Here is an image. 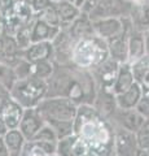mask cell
<instances>
[{
  "label": "cell",
  "mask_w": 149,
  "mask_h": 156,
  "mask_svg": "<svg viewBox=\"0 0 149 156\" xmlns=\"http://www.w3.org/2000/svg\"><path fill=\"white\" fill-rule=\"evenodd\" d=\"M74 134L88 144L92 156L114 155V128L91 104L78 105L74 119Z\"/></svg>",
  "instance_id": "obj_1"
},
{
  "label": "cell",
  "mask_w": 149,
  "mask_h": 156,
  "mask_svg": "<svg viewBox=\"0 0 149 156\" xmlns=\"http://www.w3.org/2000/svg\"><path fill=\"white\" fill-rule=\"evenodd\" d=\"M108 57V42L95 34L75 41L71 50V64L82 69H92Z\"/></svg>",
  "instance_id": "obj_2"
},
{
  "label": "cell",
  "mask_w": 149,
  "mask_h": 156,
  "mask_svg": "<svg viewBox=\"0 0 149 156\" xmlns=\"http://www.w3.org/2000/svg\"><path fill=\"white\" fill-rule=\"evenodd\" d=\"M11 96L23 108H35L47 96L48 85L46 80L29 77L25 80H17L11 87Z\"/></svg>",
  "instance_id": "obj_3"
},
{
  "label": "cell",
  "mask_w": 149,
  "mask_h": 156,
  "mask_svg": "<svg viewBox=\"0 0 149 156\" xmlns=\"http://www.w3.org/2000/svg\"><path fill=\"white\" fill-rule=\"evenodd\" d=\"M35 108L46 124H53L74 121L78 105L65 96H46Z\"/></svg>",
  "instance_id": "obj_4"
},
{
  "label": "cell",
  "mask_w": 149,
  "mask_h": 156,
  "mask_svg": "<svg viewBox=\"0 0 149 156\" xmlns=\"http://www.w3.org/2000/svg\"><path fill=\"white\" fill-rule=\"evenodd\" d=\"M35 13L31 5L25 0H17L12 5V8L2 17L4 26H5V34L14 35L21 27L29 25L34 21Z\"/></svg>",
  "instance_id": "obj_5"
},
{
  "label": "cell",
  "mask_w": 149,
  "mask_h": 156,
  "mask_svg": "<svg viewBox=\"0 0 149 156\" xmlns=\"http://www.w3.org/2000/svg\"><path fill=\"white\" fill-rule=\"evenodd\" d=\"M75 41L70 35L68 27H61L59 34L52 41L53 47V61L57 65L71 64V50Z\"/></svg>",
  "instance_id": "obj_6"
},
{
  "label": "cell",
  "mask_w": 149,
  "mask_h": 156,
  "mask_svg": "<svg viewBox=\"0 0 149 156\" xmlns=\"http://www.w3.org/2000/svg\"><path fill=\"white\" fill-rule=\"evenodd\" d=\"M114 128V155L115 156H137L139 144L136 134L119 126Z\"/></svg>",
  "instance_id": "obj_7"
},
{
  "label": "cell",
  "mask_w": 149,
  "mask_h": 156,
  "mask_svg": "<svg viewBox=\"0 0 149 156\" xmlns=\"http://www.w3.org/2000/svg\"><path fill=\"white\" fill-rule=\"evenodd\" d=\"M118 69H119V62L108 57L101 64H99L95 68H92V69H90V72L95 80L96 87L113 90V85H114L115 80H117Z\"/></svg>",
  "instance_id": "obj_8"
},
{
  "label": "cell",
  "mask_w": 149,
  "mask_h": 156,
  "mask_svg": "<svg viewBox=\"0 0 149 156\" xmlns=\"http://www.w3.org/2000/svg\"><path fill=\"white\" fill-rule=\"evenodd\" d=\"M109 121L113 126H119V128H123L128 131L136 133L141 128L145 119L135 108L134 109L117 108V111L113 113V116L109 119Z\"/></svg>",
  "instance_id": "obj_9"
},
{
  "label": "cell",
  "mask_w": 149,
  "mask_h": 156,
  "mask_svg": "<svg viewBox=\"0 0 149 156\" xmlns=\"http://www.w3.org/2000/svg\"><path fill=\"white\" fill-rule=\"evenodd\" d=\"M92 29L95 35L103 38L104 41H109L123 31V17H103L93 20Z\"/></svg>",
  "instance_id": "obj_10"
},
{
  "label": "cell",
  "mask_w": 149,
  "mask_h": 156,
  "mask_svg": "<svg viewBox=\"0 0 149 156\" xmlns=\"http://www.w3.org/2000/svg\"><path fill=\"white\" fill-rule=\"evenodd\" d=\"M92 107L99 112V115H101L104 119L109 120L118 108L117 99H115V94L113 92V90L97 87Z\"/></svg>",
  "instance_id": "obj_11"
},
{
  "label": "cell",
  "mask_w": 149,
  "mask_h": 156,
  "mask_svg": "<svg viewBox=\"0 0 149 156\" xmlns=\"http://www.w3.org/2000/svg\"><path fill=\"white\" fill-rule=\"evenodd\" d=\"M44 125V120L42 119L36 108H27L23 112L22 120L18 126V130L22 133V135L26 138V140H31L38 130Z\"/></svg>",
  "instance_id": "obj_12"
},
{
  "label": "cell",
  "mask_w": 149,
  "mask_h": 156,
  "mask_svg": "<svg viewBox=\"0 0 149 156\" xmlns=\"http://www.w3.org/2000/svg\"><path fill=\"white\" fill-rule=\"evenodd\" d=\"M21 56L29 62H38L43 60H53V47L52 42H32L30 46L21 51Z\"/></svg>",
  "instance_id": "obj_13"
},
{
  "label": "cell",
  "mask_w": 149,
  "mask_h": 156,
  "mask_svg": "<svg viewBox=\"0 0 149 156\" xmlns=\"http://www.w3.org/2000/svg\"><path fill=\"white\" fill-rule=\"evenodd\" d=\"M61 27L52 26L46 21H43L42 18L36 17L31 23V43L32 42H52L53 38L59 34Z\"/></svg>",
  "instance_id": "obj_14"
},
{
  "label": "cell",
  "mask_w": 149,
  "mask_h": 156,
  "mask_svg": "<svg viewBox=\"0 0 149 156\" xmlns=\"http://www.w3.org/2000/svg\"><path fill=\"white\" fill-rule=\"evenodd\" d=\"M145 55V44H144V34L136 29H132L127 39V62L132 64L136 60Z\"/></svg>",
  "instance_id": "obj_15"
},
{
  "label": "cell",
  "mask_w": 149,
  "mask_h": 156,
  "mask_svg": "<svg viewBox=\"0 0 149 156\" xmlns=\"http://www.w3.org/2000/svg\"><path fill=\"white\" fill-rule=\"evenodd\" d=\"M143 95H144L143 86L139 83V82H134V83L130 86L124 92L115 95L118 108H122V109H134L136 107V104L139 103V100L141 99Z\"/></svg>",
  "instance_id": "obj_16"
},
{
  "label": "cell",
  "mask_w": 149,
  "mask_h": 156,
  "mask_svg": "<svg viewBox=\"0 0 149 156\" xmlns=\"http://www.w3.org/2000/svg\"><path fill=\"white\" fill-rule=\"evenodd\" d=\"M68 30L74 41H78V39L84 38V37H90L93 34L92 20L90 18L87 13L80 12L79 16L68 26Z\"/></svg>",
  "instance_id": "obj_17"
},
{
  "label": "cell",
  "mask_w": 149,
  "mask_h": 156,
  "mask_svg": "<svg viewBox=\"0 0 149 156\" xmlns=\"http://www.w3.org/2000/svg\"><path fill=\"white\" fill-rule=\"evenodd\" d=\"M23 112H25V108L11 98V100L7 103V105L4 107V109L2 112V117L7 125L8 130L18 129L20 122L22 120V116H23Z\"/></svg>",
  "instance_id": "obj_18"
},
{
  "label": "cell",
  "mask_w": 149,
  "mask_h": 156,
  "mask_svg": "<svg viewBox=\"0 0 149 156\" xmlns=\"http://www.w3.org/2000/svg\"><path fill=\"white\" fill-rule=\"evenodd\" d=\"M4 143L8 151L9 156H21L23 147L26 144V138L22 135V133L18 129H11L8 130L3 136Z\"/></svg>",
  "instance_id": "obj_19"
},
{
  "label": "cell",
  "mask_w": 149,
  "mask_h": 156,
  "mask_svg": "<svg viewBox=\"0 0 149 156\" xmlns=\"http://www.w3.org/2000/svg\"><path fill=\"white\" fill-rule=\"evenodd\" d=\"M134 82H136V81H135V78H134L131 64H130V62H122V64H119L117 80H115L114 85H113V92L115 95L122 94Z\"/></svg>",
  "instance_id": "obj_20"
},
{
  "label": "cell",
  "mask_w": 149,
  "mask_h": 156,
  "mask_svg": "<svg viewBox=\"0 0 149 156\" xmlns=\"http://www.w3.org/2000/svg\"><path fill=\"white\" fill-rule=\"evenodd\" d=\"M55 5L57 9V13H59V17H60L61 27H68L82 12L75 4L66 2V0H60V2L55 3Z\"/></svg>",
  "instance_id": "obj_21"
},
{
  "label": "cell",
  "mask_w": 149,
  "mask_h": 156,
  "mask_svg": "<svg viewBox=\"0 0 149 156\" xmlns=\"http://www.w3.org/2000/svg\"><path fill=\"white\" fill-rule=\"evenodd\" d=\"M56 68L55 61L52 60H43L38 62H31V77L40 78V80H48Z\"/></svg>",
  "instance_id": "obj_22"
},
{
  "label": "cell",
  "mask_w": 149,
  "mask_h": 156,
  "mask_svg": "<svg viewBox=\"0 0 149 156\" xmlns=\"http://www.w3.org/2000/svg\"><path fill=\"white\" fill-rule=\"evenodd\" d=\"M131 68H132V73H134L135 81L141 85L143 81H144V77H145L147 73L149 72V56L144 55L143 57H140L135 62H132Z\"/></svg>",
  "instance_id": "obj_23"
},
{
  "label": "cell",
  "mask_w": 149,
  "mask_h": 156,
  "mask_svg": "<svg viewBox=\"0 0 149 156\" xmlns=\"http://www.w3.org/2000/svg\"><path fill=\"white\" fill-rule=\"evenodd\" d=\"M12 68L17 80H25V78L31 77V62H29L22 56H20L13 62Z\"/></svg>",
  "instance_id": "obj_24"
},
{
  "label": "cell",
  "mask_w": 149,
  "mask_h": 156,
  "mask_svg": "<svg viewBox=\"0 0 149 156\" xmlns=\"http://www.w3.org/2000/svg\"><path fill=\"white\" fill-rule=\"evenodd\" d=\"M16 81H17V78L14 76L12 65L7 64V62L3 60H0V83L11 90V87L13 86V83Z\"/></svg>",
  "instance_id": "obj_25"
},
{
  "label": "cell",
  "mask_w": 149,
  "mask_h": 156,
  "mask_svg": "<svg viewBox=\"0 0 149 156\" xmlns=\"http://www.w3.org/2000/svg\"><path fill=\"white\" fill-rule=\"evenodd\" d=\"M36 17L42 18L43 21H46L47 23H49L52 26H56V27H61V23H60V17H59V13H57V9L55 3H51L46 9L36 14Z\"/></svg>",
  "instance_id": "obj_26"
},
{
  "label": "cell",
  "mask_w": 149,
  "mask_h": 156,
  "mask_svg": "<svg viewBox=\"0 0 149 156\" xmlns=\"http://www.w3.org/2000/svg\"><path fill=\"white\" fill-rule=\"evenodd\" d=\"M34 142H52V143H57L59 142V138L55 133V130L52 129V126H49L48 124L44 122V125L38 130V133L32 136Z\"/></svg>",
  "instance_id": "obj_27"
},
{
  "label": "cell",
  "mask_w": 149,
  "mask_h": 156,
  "mask_svg": "<svg viewBox=\"0 0 149 156\" xmlns=\"http://www.w3.org/2000/svg\"><path fill=\"white\" fill-rule=\"evenodd\" d=\"M31 23H29V25L21 27L20 30L13 35L14 39H16V43H17L18 48H20L21 51H23L25 48H27L29 46H30V43H31Z\"/></svg>",
  "instance_id": "obj_28"
},
{
  "label": "cell",
  "mask_w": 149,
  "mask_h": 156,
  "mask_svg": "<svg viewBox=\"0 0 149 156\" xmlns=\"http://www.w3.org/2000/svg\"><path fill=\"white\" fill-rule=\"evenodd\" d=\"M136 139L140 150H148L149 148V119L144 121L141 128L136 131Z\"/></svg>",
  "instance_id": "obj_29"
},
{
  "label": "cell",
  "mask_w": 149,
  "mask_h": 156,
  "mask_svg": "<svg viewBox=\"0 0 149 156\" xmlns=\"http://www.w3.org/2000/svg\"><path fill=\"white\" fill-rule=\"evenodd\" d=\"M21 156H52L49 154H47L42 147H39L35 142L32 140H27L25 147H23L22 155Z\"/></svg>",
  "instance_id": "obj_30"
},
{
  "label": "cell",
  "mask_w": 149,
  "mask_h": 156,
  "mask_svg": "<svg viewBox=\"0 0 149 156\" xmlns=\"http://www.w3.org/2000/svg\"><path fill=\"white\" fill-rule=\"evenodd\" d=\"M135 109H136L145 120L149 119V98H147L145 95H143L141 99L139 100V103L136 104Z\"/></svg>",
  "instance_id": "obj_31"
},
{
  "label": "cell",
  "mask_w": 149,
  "mask_h": 156,
  "mask_svg": "<svg viewBox=\"0 0 149 156\" xmlns=\"http://www.w3.org/2000/svg\"><path fill=\"white\" fill-rule=\"evenodd\" d=\"M11 91L9 89H7L4 85L0 83V115H2V112L4 109V107L7 105V103L9 100H11Z\"/></svg>",
  "instance_id": "obj_32"
},
{
  "label": "cell",
  "mask_w": 149,
  "mask_h": 156,
  "mask_svg": "<svg viewBox=\"0 0 149 156\" xmlns=\"http://www.w3.org/2000/svg\"><path fill=\"white\" fill-rule=\"evenodd\" d=\"M105 0H86V3H84V5L82 7V9L80 11L83 12V13H87V14H90L91 12L95 9V7L97 5V4H100V3H104Z\"/></svg>",
  "instance_id": "obj_33"
},
{
  "label": "cell",
  "mask_w": 149,
  "mask_h": 156,
  "mask_svg": "<svg viewBox=\"0 0 149 156\" xmlns=\"http://www.w3.org/2000/svg\"><path fill=\"white\" fill-rule=\"evenodd\" d=\"M17 0H0V17H3Z\"/></svg>",
  "instance_id": "obj_34"
},
{
  "label": "cell",
  "mask_w": 149,
  "mask_h": 156,
  "mask_svg": "<svg viewBox=\"0 0 149 156\" xmlns=\"http://www.w3.org/2000/svg\"><path fill=\"white\" fill-rule=\"evenodd\" d=\"M143 34H144V44H145V55L149 56V29L143 31Z\"/></svg>",
  "instance_id": "obj_35"
},
{
  "label": "cell",
  "mask_w": 149,
  "mask_h": 156,
  "mask_svg": "<svg viewBox=\"0 0 149 156\" xmlns=\"http://www.w3.org/2000/svg\"><path fill=\"white\" fill-rule=\"evenodd\" d=\"M0 156H9L8 151H7V147H5V143H4L3 136H0Z\"/></svg>",
  "instance_id": "obj_36"
},
{
  "label": "cell",
  "mask_w": 149,
  "mask_h": 156,
  "mask_svg": "<svg viewBox=\"0 0 149 156\" xmlns=\"http://www.w3.org/2000/svg\"><path fill=\"white\" fill-rule=\"evenodd\" d=\"M7 131H8V128H7L5 122H4L2 115H0V136H4V134H5Z\"/></svg>",
  "instance_id": "obj_37"
},
{
  "label": "cell",
  "mask_w": 149,
  "mask_h": 156,
  "mask_svg": "<svg viewBox=\"0 0 149 156\" xmlns=\"http://www.w3.org/2000/svg\"><path fill=\"white\" fill-rule=\"evenodd\" d=\"M121 2H122L123 4H126V5H128L130 8H131L132 5H135V4L141 3V2H144V0H121Z\"/></svg>",
  "instance_id": "obj_38"
},
{
  "label": "cell",
  "mask_w": 149,
  "mask_h": 156,
  "mask_svg": "<svg viewBox=\"0 0 149 156\" xmlns=\"http://www.w3.org/2000/svg\"><path fill=\"white\" fill-rule=\"evenodd\" d=\"M4 35H5V26H4V22H3L2 17H0V41L3 39Z\"/></svg>",
  "instance_id": "obj_39"
},
{
  "label": "cell",
  "mask_w": 149,
  "mask_h": 156,
  "mask_svg": "<svg viewBox=\"0 0 149 156\" xmlns=\"http://www.w3.org/2000/svg\"><path fill=\"white\" fill-rule=\"evenodd\" d=\"M143 92L144 95H145L147 98H149V82H147V83H143Z\"/></svg>",
  "instance_id": "obj_40"
},
{
  "label": "cell",
  "mask_w": 149,
  "mask_h": 156,
  "mask_svg": "<svg viewBox=\"0 0 149 156\" xmlns=\"http://www.w3.org/2000/svg\"><path fill=\"white\" fill-rule=\"evenodd\" d=\"M84 3H86V0H75V2H74V4H75V5L78 7L79 9H82V7L84 5Z\"/></svg>",
  "instance_id": "obj_41"
},
{
  "label": "cell",
  "mask_w": 149,
  "mask_h": 156,
  "mask_svg": "<svg viewBox=\"0 0 149 156\" xmlns=\"http://www.w3.org/2000/svg\"><path fill=\"white\" fill-rule=\"evenodd\" d=\"M51 3H57V2H60V0H49Z\"/></svg>",
  "instance_id": "obj_42"
},
{
  "label": "cell",
  "mask_w": 149,
  "mask_h": 156,
  "mask_svg": "<svg viewBox=\"0 0 149 156\" xmlns=\"http://www.w3.org/2000/svg\"><path fill=\"white\" fill-rule=\"evenodd\" d=\"M66 2H70V3H73V4H74V2H75V0H66Z\"/></svg>",
  "instance_id": "obj_43"
}]
</instances>
